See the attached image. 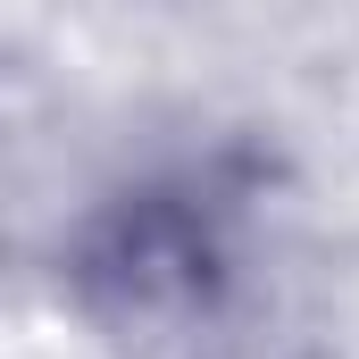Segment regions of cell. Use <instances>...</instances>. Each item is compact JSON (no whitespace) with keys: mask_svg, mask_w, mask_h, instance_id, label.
Returning a JSON list of instances; mask_svg holds the SVG:
<instances>
[{"mask_svg":"<svg viewBox=\"0 0 359 359\" xmlns=\"http://www.w3.org/2000/svg\"><path fill=\"white\" fill-rule=\"evenodd\" d=\"M226 276V243L209 217H192L176 201H142L117 209L84 251L92 301H109L117 318H192Z\"/></svg>","mask_w":359,"mask_h":359,"instance_id":"6da1fadb","label":"cell"}]
</instances>
